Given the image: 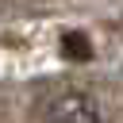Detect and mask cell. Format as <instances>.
Wrapping results in <instances>:
<instances>
[{"label":"cell","instance_id":"obj_1","mask_svg":"<svg viewBox=\"0 0 123 123\" xmlns=\"http://www.w3.org/2000/svg\"><path fill=\"white\" fill-rule=\"evenodd\" d=\"M42 123H104L96 100L88 92H77V88H62L46 100V111H42Z\"/></svg>","mask_w":123,"mask_h":123}]
</instances>
